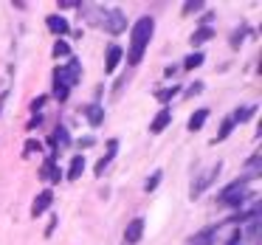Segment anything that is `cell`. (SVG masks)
Instances as JSON below:
<instances>
[{
	"label": "cell",
	"instance_id": "5",
	"mask_svg": "<svg viewBox=\"0 0 262 245\" xmlns=\"http://www.w3.org/2000/svg\"><path fill=\"white\" fill-rule=\"evenodd\" d=\"M220 169H223V164L217 161L214 166H209L206 172H200V175H198V181L192 183V192H189V194H192V200H194V197H200V194H203L206 189H209V183L214 181L217 175H220Z\"/></svg>",
	"mask_w": 262,
	"mask_h": 245
},
{
	"label": "cell",
	"instance_id": "27",
	"mask_svg": "<svg viewBox=\"0 0 262 245\" xmlns=\"http://www.w3.org/2000/svg\"><path fill=\"white\" fill-rule=\"evenodd\" d=\"M46 99H48V96H37L34 102H31V110H34V113H37V110H40L42 104H46Z\"/></svg>",
	"mask_w": 262,
	"mask_h": 245
},
{
	"label": "cell",
	"instance_id": "8",
	"mask_svg": "<svg viewBox=\"0 0 262 245\" xmlns=\"http://www.w3.org/2000/svg\"><path fill=\"white\" fill-rule=\"evenodd\" d=\"M82 113L91 121V127H99L104 121V107H99V104H88V107H82Z\"/></svg>",
	"mask_w": 262,
	"mask_h": 245
},
{
	"label": "cell",
	"instance_id": "6",
	"mask_svg": "<svg viewBox=\"0 0 262 245\" xmlns=\"http://www.w3.org/2000/svg\"><path fill=\"white\" fill-rule=\"evenodd\" d=\"M141 234H144V217H133V220L127 222V228H124V242L136 245L138 239H141Z\"/></svg>",
	"mask_w": 262,
	"mask_h": 245
},
{
	"label": "cell",
	"instance_id": "9",
	"mask_svg": "<svg viewBox=\"0 0 262 245\" xmlns=\"http://www.w3.org/2000/svg\"><path fill=\"white\" fill-rule=\"evenodd\" d=\"M46 26L54 31V34H68V20H65L62 14H48Z\"/></svg>",
	"mask_w": 262,
	"mask_h": 245
},
{
	"label": "cell",
	"instance_id": "20",
	"mask_svg": "<svg viewBox=\"0 0 262 245\" xmlns=\"http://www.w3.org/2000/svg\"><path fill=\"white\" fill-rule=\"evenodd\" d=\"M198 65H203V54L200 51H194V54H189L186 59H183V68L186 71H192V68H198Z\"/></svg>",
	"mask_w": 262,
	"mask_h": 245
},
{
	"label": "cell",
	"instance_id": "21",
	"mask_svg": "<svg viewBox=\"0 0 262 245\" xmlns=\"http://www.w3.org/2000/svg\"><path fill=\"white\" fill-rule=\"evenodd\" d=\"M54 144H57V147H68L71 144V136H68L65 127H57V132H54Z\"/></svg>",
	"mask_w": 262,
	"mask_h": 245
},
{
	"label": "cell",
	"instance_id": "30",
	"mask_svg": "<svg viewBox=\"0 0 262 245\" xmlns=\"http://www.w3.org/2000/svg\"><path fill=\"white\" fill-rule=\"evenodd\" d=\"M3 102H6V93H3V96H0V110H3Z\"/></svg>",
	"mask_w": 262,
	"mask_h": 245
},
{
	"label": "cell",
	"instance_id": "10",
	"mask_svg": "<svg viewBox=\"0 0 262 245\" xmlns=\"http://www.w3.org/2000/svg\"><path fill=\"white\" fill-rule=\"evenodd\" d=\"M209 40H214V29H211V26H200V29L189 37L192 46H203V42H209Z\"/></svg>",
	"mask_w": 262,
	"mask_h": 245
},
{
	"label": "cell",
	"instance_id": "11",
	"mask_svg": "<svg viewBox=\"0 0 262 245\" xmlns=\"http://www.w3.org/2000/svg\"><path fill=\"white\" fill-rule=\"evenodd\" d=\"M217 242V228H203L200 234L192 237V245H214Z\"/></svg>",
	"mask_w": 262,
	"mask_h": 245
},
{
	"label": "cell",
	"instance_id": "16",
	"mask_svg": "<svg viewBox=\"0 0 262 245\" xmlns=\"http://www.w3.org/2000/svg\"><path fill=\"white\" fill-rule=\"evenodd\" d=\"M119 62H121V48L119 46H110L107 48V65H104V68L116 71V68H119Z\"/></svg>",
	"mask_w": 262,
	"mask_h": 245
},
{
	"label": "cell",
	"instance_id": "25",
	"mask_svg": "<svg viewBox=\"0 0 262 245\" xmlns=\"http://www.w3.org/2000/svg\"><path fill=\"white\" fill-rule=\"evenodd\" d=\"M40 141H34V138H31V141H26V155H34V152H40Z\"/></svg>",
	"mask_w": 262,
	"mask_h": 245
},
{
	"label": "cell",
	"instance_id": "2",
	"mask_svg": "<svg viewBox=\"0 0 262 245\" xmlns=\"http://www.w3.org/2000/svg\"><path fill=\"white\" fill-rule=\"evenodd\" d=\"M79 76H82V65L76 62V59L59 65V68L54 71V99H57V102H65L71 87L79 82Z\"/></svg>",
	"mask_w": 262,
	"mask_h": 245
},
{
	"label": "cell",
	"instance_id": "26",
	"mask_svg": "<svg viewBox=\"0 0 262 245\" xmlns=\"http://www.w3.org/2000/svg\"><path fill=\"white\" fill-rule=\"evenodd\" d=\"M175 93H178V87H166V91H161V93H158V99H161V102H169V99L175 96Z\"/></svg>",
	"mask_w": 262,
	"mask_h": 245
},
{
	"label": "cell",
	"instance_id": "13",
	"mask_svg": "<svg viewBox=\"0 0 262 245\" xmlns=\"http://www.w3.org/2000/svg\"><path fill=\"white\" fill-rule=\"evenodd\" d=\"M116 149H119V141H116V138H113V141L107 144V155H104V158H102V161H99V164H96V175H102V172L107 169V164H110V161L116 158Z\"/></svg>",
	"mask_w": 262,
	"mask_h": 245
},
{
	"label": "cell",
	"instance_id": "29",
	"mask_svg": "<svg viewBox=\"0 0 262 245\" xmlns=\"http://www.w3.org/2000/svg\"><path fill=\"white\" fill-rule=\"evenodd\" d=\"M228 245H243V234H234V237L228 239Z\"/></svg>",
	"mask_w": 262,
	"mask_h": 245
},
{
	"label": "cell",
	"instance_id": "19",
	"mask_svg": "<svg viewBox=\"0 0 262 245\" xmlns=\"http://www.w3.org/2000/svg\"><path fill=\"white\" fill-rule=\"evenodd\" d=\"M254 104H248V107H243V110H237V113H234L231 116V121H234V124H239V121H248L251 119V116H254Z\"/></svg>",
	"mask_w": 262,
	"mask_h": 245
},
{
	"label": "cell",
	"instance_id": "23",
	"mask_svg": "<svg viewBox=\"0 0 262 245\" xmlns=\"http://www.w3.org/2000/svg\"><path fill=\"white\" fill-rule=\"evenodd\" d=\"M203 9V3L200 0H194V3H183V14H192V12H200Z\"/></svg>",
	"mask_w": 262,
	"mask_h": 245
},
{
	"label": "cell",
	"instance_id": "7",
	"mask_svg": "<svg viewBox=\"0 0 262 245\" xmlns=\"http://www.w3.org/2000/svg\"><path fill=\"white\" fill-rule=\"evenodd\" d=\"M51 203H54V192H51V189L40 192V194H37V200L31 203V217H40L42 211H48V209H51Z\"/></svg>",
	"mask_w": 262,
	"mask_h": 245
},
{
	"label": "cell",
	"instance_id": "28",
	"mask_svg": "<svg viewBox=\"0 0 262 245\" xmlns=\"http://www.w3.org/2000/svg\"><path fill=\"white\" fill-rule=\"evenodd\" d=\"M158 181H161V172H155V177H152V181H147V192H152V189L158 186Z\"/></svg>",
	"mask_w": 262,
	"mask_h": 245
},
{
	"label": "cell",
	"instance_id": "3",
	"mask_svg": "<svg viewBox=\"0 0 262 245\" xmlns=\"http://www.w3.org/2000/svg\"><path fill=\"white\" fill-rule=\"evenodd\" d=\"M251 181V175H245L243 181H234L231 186H226L220 192V203L223 206H243V200H245V183Z\"/></svg>",
	"mask_w": 262,
	"mask_h": 245
},
{
	"label": "cell",
	"instance_id": "18",
	"mask_svg": "<svg viewBox=\"0 0 262 245\" xmlns=\"http://www.w3.org/2000/svg\"><path fill=\"white\" fill-rule=\"evenodd\" d=\"M231 132H234V121H231V119H226V121H223V124H220V132H217L214 144H217V141H226V138L231 136Z\"/></svg>",
	"mask_w": 262,
	"mask_h": 245
},
{
	"label": "cell",
	"instance_id": "22",
	"mask_svg": "<svg viewBox=\"0 0 262 245\" xmlns=\"http://www.w3.org/2000/svg\"><path fill=\"white\" fill-rule=\"evenodd\" d=\"M68 54H71L68 42H62V40H59L57 46H54V57H68Z\"/></svg>",
	"mask_w": 262,
	"mask_h": 245
},
{
	"label": "cell",
	"instance_id": "17",
	"mask_svg": "<svg viewBox=\"0 0 262 245\" xmlns=\"http://www.w3.org/2000/svg\"><path fill=\"white\" fill-rule=\"evenodd\" d=\"M206 119H209V110H198V113H194L192 119H189V130H192V132H198L200 127L206 124Z\"/></svg>",
	"mask_w": 262,
	"mask_h": 245
},
{
	"label": "cell",
	"instance_id": "1",
	"mask_svg": "<svg viewBox=\"0 0 262 245\" xmlns=\"http://www.w3.org/2000/svg\"><path fill=\"white\" fill-rule=\"evenodd\" d=\"M152 31H155V20L149 14L136 20V26L130 31V51H127V62L130 65H138L144 59V51H147L149 40H152Z\"/></svg>",
	"mask_w": 262,
	"mask_h": 245
},
{
	"label": "cell",
	"instance_id": "15",
	"mask_svg": "<svg viewBox=\"0 0 262 245\" xmlns=\"http://www.w3.org/2000/svg\"><path fill=\"white\" fill-rule=\"evenodd\" d=\"M42 177L51 181V183H59V169H57V164H54V155L42 164Z\"/></svg>",
	"mask_w": 262,
	"mask_h": 245
},
{
	"label": "cell",
	"instance_id": "14",
	"mask_svg": "<svg viewBox=\"0 0 262 245\" xmlns=\"http://www.w3.org/2000/svg\"><path fill=\"white\" fill-rule=\"evenodd\" d=\"M82 172H85V155H74V161L68 166V181H76Z\"/></svg>",
	"mask_w": 262,
	"mask_h": 245
},
{
	"label": "cell",
	"instance_id": "4",
	"mask_svg": "<svg viewBox=\"0 0 262 245\" xmlns=\"http://www.w3.org/2000/svg\"><path fill=\"white\" fill-rule=\"evenodd\" d=\"M99 23H102V29L110 31V34H121V31L127 29V17L119 12V9H104Z\"/></svg>",
	"mask_w": 262,
	"mask_h": 245
},
{
	"label": "cell",
	"instance_id": "24",
	"mask_svg": "<svg viewBox=\"0 0 262 245\" xmlns=\"http://www.w3.org/2000/svg\"><path fill=\"white\" fill-rule=\"evenodd\" d=\"M243 37H245V29L234 31V34H231V48H239V46H243Z\"/></svg>",
	"mask_w": 262,
	"mask_h": 245
},
{
	"label": "cell",
	"instance_id": "12",
	"mask_svg": "<svg viewBox=\"0 0 262 245\" xmlns=\"http://www.w3.org/2000/svg\"><path fill=\"white\" fill-rule=\"evenodd\" d=\"M172 121V113L169 110H161L158 116L152 119V124H149V132H161V130H166V124Z\"/></svg>",
	"mask_w": 262,
	"mask_h": 245
}]
</instances>
